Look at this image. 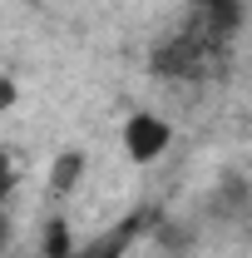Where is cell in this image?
Here are the masks:
<instances>
[{
	"instance_id": "cell-6",
	"label": "cell",
	"mask_w": 252,
	"mask_h": 258,
	"mask_svg": "<svg viewBox=\"0 0 252 258\" xmlns=\"http://www.w3.org/2000/svg\"><path fill=\"white\" fill-rule=\"evenodd\" d=\"M10 194H15V159L0 149V204H5Z\"/></svg>"
},
{
	"instance_id": "cell-2",
	"label": "cell",
	"mask_w": 252,
	"mask_h": 258,
	"mask_svg": "<svg viewBox=\"0 0 252 258\" xmlns=\"http://www.w3.org/2000/svg\"><path fill=\"white\" fill-rule=\"evenodd\" d=\"M168 144H173V124L163 119V114H149V109H139V114H129L124 119V154L134 164H154L168 154Z\"/></svg>"
},
{
	"instance_id": "cell-5",
	"label": "cell",
	"mask_w": 252,
	"mask_h": 258,
	"mask_svg": "<svg viewBox=\"0 0 252 258\" xmlns=\"http://www.w3.org/2000/svg\"><path fill=\"white\" fill-rule=\"evenodd\" d=\"M40 258H74V238H69V224H64V219H50V224H45Z\"/></svg>"
},
{
	"instance_id": "cell-3",
	"label": "cell",
	"mask_w": 252,
	"mask_h": 258,
	"mask_svg": "<svg viewBox=\"0 0 252 258\" xmlns=\"http://www.w3.org/2000/svg\"><path fill=\"white\" fill-rule=\"evenodd\" d=\"M193 20L232 45V35L242 30V20H247V5L242 0H193Z\"/></svg>"
},
{
	"instance_id": "cell-7",
	"label": "cell",
	"mask_w": 252,
	"mask_h": 258,
	"mask_svg": "<svg viewBox=\"0 0 252 258\" xmlns=\"http://www.w3.org/2000/svg\"><path fill=\"white\" fill-rule=\"evenodd\" d=\"M15 95H20V90H15V80H10V75H0V109H10Z\"/></svg>"
},
{
	"instance_id": "cell-8",
	"label": "cell",
	"mask_w": 252,
	"mask_h": 258,
	"mask_svg": "<svg viewBox=\"0 0 252 258\" xmlns=\"http://www.w3.org/2000/svg\"><path fill=\"white\" fill-rule=\"evenodd\" d=\"M0 248H5V219H0Z\"/></svg>"
},
{
	"instance_id": "cell-4",
	"label": "cell",
	"mask_w": 252,
	"mask_h": 258,
	"mask_svg": "<svg viewBox=\"0 0 252 258\" xmlns=\"http://www.w3.org/2000/svg\"><path fill=\"white\" fill-rule=\"evenodd\" d=\"M79 179H84V154H79V149H69V154H60V159L50 164V194H55V199H64Z\"/></svg>"
},
{
	"instance_id": "cell-1",
	"label": "cell",
	"mask_w": 252,
	"mask_h": 258,
	"mask_svg": "<svg viewBox=\"0 0 252 258\" xmlns=\"http://www.w3.org/2000/svg\"><path fill=\"white\" fill-rule=\"evenodd\" d=\"M227 60V40H218L213 30H203L198 20L183 25V30L163 35L149 55V70L158 80H183V85H198V80H213L218 64Z\"/></svg>"
}]
</instances>
